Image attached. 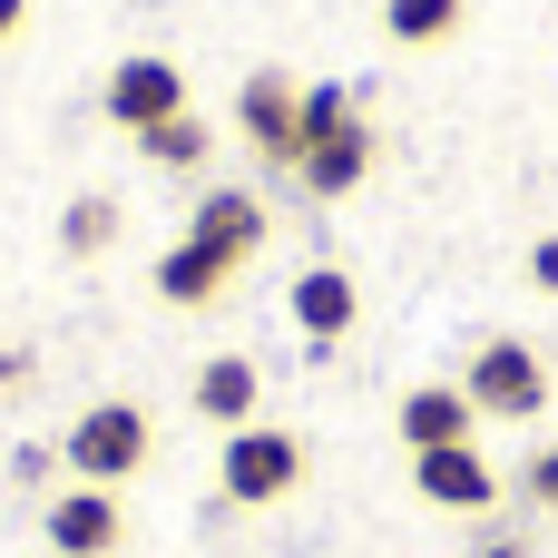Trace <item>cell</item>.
<instances>
[{"mask_svg":"<svg viewBox=\"0 0 558 558\" xmlns=\"http://www.w3.org/2000/svg\"><path fill=\"white\" fill-rule=\"evenodd\" d=\"M147 451H157V422H147L137 402H88V412L69 422V441H59L69 481H88V490H118L128 471H147Z\"/></svg>","mask_w":558,"mask_h":558,"instance_id":"cell-1","label":"cell"},{"mask_svg":"<svg viewBox=\"0 0 558 558\" xmlns=\"http://www.w3.org/2000/svg\"><path fill=\"white\" fill-rule=\"evenodd\" d=\"M216 490H226L235 510H275V500H294V490H304V441H294V432H275V422L226 432Z\"/></svg>","mask_w":558,"mask_h":558,"instance_id":"cell-2","label":"cell"},{"mask_svg":"<svg viewBox=\"0 0 558 558\" xmlns=\"http://www.w3.org/2000/svg\"><path fill=\"white\" fill-rule=\"evenodd\" d=\"M461 392H471V412L481 422H539V402H549V373H539V353L530 343H481L471 353V373H461Z\"/></svg>","mask_w":558,"mask_h":558,"instance_id":"cell-3","label":"cell"},{"mask_svg":"<svg viewBox=\"0 0 558 558\" xmlns=\"http://www.w3.org/2000/svg\"><path fill=\"white\" fill-rule=\"evenodd\" d=\"M235 128H245V147H255V157L304 167V88H294L284 69H255V78L235 88Z\"/></svg>","mask_w":558,"mask_h":558,"instance_id":"cell-4","label":"cell"},{"mask_svg":"<svg viewBox=\"0 0 558 558\" xmlns=\"http://www.w3.org/2000/svg\"><path fill=\"white\" fill-rule=\"evenodd\" d=\"M108 118H118L128 137L186 118V78H177V59H118V69H108Z\"/></svg>","mask_w":558,"mask_h":558,"instance_id":"cell-5","label":"cell"},{"mask_svg":"<svg viewBox=\"0 0 558 558\" xmlns=\"http://www.w3.org/2000/svg\"><path fill=\"white\" fill-rule=\"evenodd\" d=\"M118 490H88V481H69L59 500H49V549L59 558H108L118 549Z\"/></svg>","mask_w":558,"mask_h":558,"instance_id":"cell-6","label":"cell"},{"mask_svg":"<svg viewBox=\"0 0 558 558\" xmlns=\"http://www.w3.org/2000/svg\"><path fill=\"white\" fill-rule=\"evenodd\" d=\"M412 481H422L432 510H461V520L500 500V481H490V461H481L471 441H461V451H412Z\"/></svg>","mask_w":558,"mask_h":558,"instance_id":"cell-7","label":"cell"},{"mask_svg":"<svg viewBox=\"0 0 558 558\" xmlns=\"http://www.w3.org/2000/svg\"><path fill=\"white\" fill-rule=\"evenodd\" d=\"M353 314H363V294H353L343 265H304V275H294V333H304V343H343Z\"/></svg>","mask_w":558,"mask_h":558,"instance_id":"cell-8","label":"cell"},{"mask_svg":"<svg viewBox=\"0 0 558 558\" xmlns=\"http://www.w3.org/2000/svg\"><path fill=\"white\" fill-rule=\"evenodd\" d=\"M186 235H196V245H216V255H235V265H245V255H255V245H265V206H255V196H245V186H206V196H196V226H186Z\"/></svg>","mask_w":558,"mask_h":558,"instance_id":"cell-9","label":"cell"},{"mask_svg":"<svg viewBox=\"0 0 558 558\" xmlns=\"http://www.w3.org/2000/svg\"><path fill=\"white\" fill-rule=\"evenodd\" d=\"M471 422H481V412H471L461 383H422V392L402 402V441H412V451H461Z\"/></svg>","mask_w":558,"mask_h":558,"instance_id":"cell-10","label":"cell"},{"mask_svg":"<svg viewBox=\"0 0 558 558\" xmlns=\"http://www.w3.org/2000/svg\"><path fill=\"white\" fill-rule=\"evenodd\" d=\"M294 177H304V196H353V186L373 177V128L353 118L343 137H324V147H304V167H294Z\"/></svg>","mask_w":558,"mask_h":558,"instance_id":"cell-11","label":"cell"},{"mask_svg":"<svg viewBox=\"0 0 558 558\" xmlns=\"http://www.w3.org/2000/svg\"><path fill=\"white\" fill-rule=\"evenodd\" d=\"M226 275H235V255H216V245H196V235H177V245L157 255V294H167V304H216Z\"/></svg>","mask_w":558,"mask_h":558,"instance_id":"cell-12","label":"cell"},{"mask_svg":"<svg viewBox=\"0 0 558 558\" xmlns=\"http://www.w3.org/2000/svg\"><path fill=\"white\" fill-rule=\"evenodd\" d=\"M196 412H206V422H226V432H245V422H255V363H245V353L196 363Z\"/></svg>","mask_w":558,"mask_h":558,"instance_id":"cell-13","label":"cell"},{"mask_svg":"<svg viewBox=\"0 0 558 558\" xmlns=\"http://www.w3.org/2000/svg\"><path fill=\"white\" fill-rule=\"evenodd\" d=\"M383 29H392L402 49H432V39L461 29V0H383Z\"/></svg>","mask_w":558,"mask_h":558,"instance_id":"cell-14","label":"cell"},{"mask_svg":"<svg viewBox=\"0 0 558 558\" xmlns=\"http://www.w3.org/2000/svg\"><path fill=\"white\" fill-rule=\"evenodd\" d=\"M137 147H147V167H206V128H196V118H167V128H147Z\"/></svg>","mask_w":558,"mask_h":558,"instance_id":"cell-15","label":"cell"},{"mask_svg":"<svg viewBox=\"0 0 558 558\" xmlns=\"http://www.w3.org/2000/svg\"><path fill=\"white\" fill-rule=\"evenodd\" d=\"M108 235H118V206H108V196H78V206L59 216V245H69V255H98Z\"/></svg>","mask_w":558,"mask_h":558,"instance_id":"cell-16","label":"cell"},{"mask_svg":"<svg viewBox=\"0 0 558 558\" xmlns=\"http://www.w3.org/2000/svg\"><path fill=\"white\" fill-rule=\"evenodd\" d=\"M343 128H353V98H343L333 78H314V88H304V147H324V137H343Z\"/></svg>","mask_w":558,"mask_h":558,"instance_id":"cell-17","label":"cell"},{"mask_svg":"<svg viewBox=\"0 0 558 558\" xmlns=\"http://www.w3.org/2000/svg\"><path fill=\"white\" fill-rule=\"evenodd\" d=\"M520 490H530V500H539V510L558 520V451H530V471H520Z\"/></svg>","mask_w":558,"mask_h":558,"instance_id":"cell-18","label":"cell"},{"mask_svg":"<svg viewBox=\"0 0 558 558\" xmlns=\"http://www.w3.org/2000/svg\"><path fill=\"white\" fill-rule=\"evenodd\" d=\"M530 284H539V294H558V235H539V245H530Z\"/></svg>","mask_w":558,"mask_h":558,"instance_id":"cell-19","label":"cell"},{"mask_svg":"<svg viewBox=\"0 0 558 558\" xmlns=\"http://www.w3.org/2000/svg\"><path fill=\"white\" fill-rule=\"evenodd\" d=\"M20 383H29V353H20V343H0V392H20Z\"/></svg>","mask_w":558,"mask_h":558,"instance_id":"cell-20","label":"cell"},{"mask_svg":"<svg viewBox=\"0 0 558 558\" xmlns=\"http://www.w3.org/2000/svg\"><path fill=\"white\" fill-rule=\"evenodd\" d=\"M20 10H29V0H0V39H10V29H20Z\"/></svg>","mask_w":558,"mask_h":558,"instance_id":"cell-21","label":"cell"},{"mask_svg":"<svg viewBox=\"0 0 558 558\" xmlns=\"http://www.w3.org/2000/svg\"><path fill=\"white\" fill-rule=\"evenodd\" d=\"M490 558H530V549H510V539H500V549H490Z\"/></svg>","mask_w":558,"mask_h":558,"instance_id":"cell-22","label":"cell"}]
</instances>
